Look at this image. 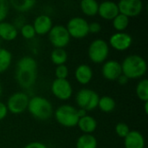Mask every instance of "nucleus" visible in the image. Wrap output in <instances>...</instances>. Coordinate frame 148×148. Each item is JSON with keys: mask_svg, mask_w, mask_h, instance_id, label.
<instances>
[{"mask_svg": "<svg viewBox=\"0 0 148 148\" xmlns=\"http://www.w3.org/2000/svg\"><path fill=\"white\" fill-rule=\"evenodd\" d=\"M146 141L143 134L137 130H130L124 138L125 148H145Z\"/></svg>", "mask_w": 148, "mask_h": 148, "instance_id": "2eb2a0df", "label": "nucleus"}, {"mask_svg": "<svg viewBox=\"0 0 148 148\" xmlns=\"http://www.w3.org/2000/svg\"><path fill=\"white\" fill-rule=\"evenodd\" d=\"M77 112H78V116L79 118H82L84 117L85 115H87V111L84 110V109H82V108H77Z\"/></svg>", "mask_w": 148, "mask_h": 148, "instance_id": "e433bc0d", "label": "nucleus"}, {"mask_svg": "<svg viewBox=\"0 0 148 148\" xmlns=\"http://www.w3.org/2000/svg\"><path fill=\"white\" fill-rule=\"evenodd\" d=\"M77 127L84 134H92L97 128V121L91 115H85L79 119Z\"/></svg>", "mask_w": 148, "mask_h": 148, "instance_id": "6ab92c4d", "label": "nucleus"}, {"mask_svg": "<svg viewBox=\"0 0 148 148\" xmlns=\"http://www.w3.org/2000/svg\"><path fill=\"white\" fill-rule=\"evenodd\" d=\"M69 74V68L66 64L56 66L55 69V76L56 79H67Z\"/></svg>", "mask_w": 148, "mask_h": 148, "instance_id": "7c9ffc66", "label": "nucleus"}, {"mask_svg": "<svg viewBox=\"0 0 148 148\" xmlns=\"http://www.w3.org/2000/svg\"><path fill=\"white\" fill-rule=\"evenodd\" d=\"M18 36V30L15 24L9 22H2L0 23V38L10 42L15 40Z\"/></svg>", "mask_w": 148, "mask_h": 148, "instance_id": "a211bd4d", "label": "nucleus"}, {"mask_svg": "<svg viewBox=\"0 0 148 148\" xmlns=\"http://www.w3.org/2000/svg\"><path fill=\"white\" fill-rule=\"evenodd\" d=\"M129 23H130V18L121 13H119L112 20L113 27L117 32H124L127 29Z\"/></svg>", "mask_w": 148, "mask_h": 148, "instance_id": "bb28decb", "label": "nucleus"}, {"mask_svg": "<svg viewBox=\"0 0 148 148\" xmlns=\"http://www.w3.org/2000/svg\"><path fill=\"white\" fill-rule=\"evenodd\" d=\"M8 109H7V107H6V104L0 101V121L4 120L8 114Z\"/></svg>", "mask_w": 148, "mask_h": 148, "instance_id": "f704fd0d", "label": "nucleus"}, {"mask_svg": "<svg viewBox=\"0 0 148 148\" xmlns=\"http://www.w3.org/2000/svg\"><path fill=\"white\" fill-rule=\"evenodd\" d=\"M16 70L26 72H36L37 62L31 56H23L17 61Z\"/></svg>", "mask_w": 148, "mask_h": 148, "instance_id": "aec40b11", "label": "nucleus"}, {"mask_svg": "<svg viewBox=\"0 0 148 148\" xmlns=\"http://www.w3.org/2000/svg\"><path fill=\"white\" fill-rule=\"evenodd\" d=\"M88 55L92 62L95 64L104 63L109 55L108 42L101 38L94 40L88 46Z\"/></svg>", "mask_w": 148, "mask_h": 148, "instance_id": "20e7f679", "label": "nucleus"}, {"mask_svg": "<svg viewBox=\"0 0 148 148\" xmlns=\"http://www.w3.org/2000/svg\"><path fill=\"white\" fill-rule=\"evenodd\" d=\"M100 95L94 90L89 88H82L79 90L75 95V102L79 108L87 112L93 111L98 107Z\"/></svg>", "mask_w": 148, "mask_h": 148, "instance_id": "39448f33", "label": "nucleus"}, {"mask_svg": "<svg viewBox=\"0 0 148 148\" xmlns=\"http://www.w3.org/2000/svg\"><path fill=\"white\" fill-rule=\"evenodd\" d=\"M128 79L124 75H121L118 79H117V82H119V84L120 85H126L127 82H128Z\"/></svg>", "mask_w": 148, "mask_h": 148, "instance_id": "c9c22d12", "label": "nucleus"}, {"mask_svg": "<svg viewBox=\"0 0 148 148\" xmlns=\"http://www.w3.org/2000/svg\"><path fill=\"white\" fill-rule=\"evenodd\" d=\"M82 13L88 16H95L98 15L99 3L95 0H82L80 3Z\"/></svg>", "mask_w": 148, "mask_h": 148, "instance_id": "412c9836", "label": "nucleus"}, {"mask_svg": "<svg viewBox=\"0 0 148 148\" xmlns=\"http://www.w3.org/2000/svg\"><path fill=\"white\" fill-rule=\"evenodd\" d=\"M101 30V23H99L97 22H92V23H88V31H89V33L97 34Z\"/></svg>", "mask_w": 148, "mask_h": 148, "instance_id": "473e14b6", "label": "nucleus"}, {"mask_svg": "<svg viewBox=\"0 0 148 148\" xmlns=\"http://www.w3.org/2000/svg\"><path fill=\"white\" fill-rule=\"evenodd\" d=\"M98 141L93 134H82L78 137L75 147L76 148H97Z\"/></svg>", "mask_w": 148, "mask_h": 148, "instance_id": "4be33fe9", "label": "nucleus"}, {"mask_svg": "<svg viewBox=\"0 0 148 148\" xmlns=\"http://www.w3.org/2000/svg\"><path fill=\"white\" fill-rule=\"evenodd\" d=\"M115 107H116V102L114 100V98H112L111 96L103 95L100 97L97 108H99L101 112L107 114L112 113L115 109Z\"/></svg>", "mask_w": 148, "mask_h": 148, "instance_id": "5701e85b", "label": "nucleus"}, {"mask_svg": "<svg viewBox=\"0 0 148 148\" xmlns=\"http://www.w3.org/2000/svg\"><path fill=\"white\" fill-rule=\"evenodd\" d=\"M2 93H3V88H2V84L0 82V96L2 95Z\"/></svg>", "mask_w": 148, "mask_h": 148, "instance_id": "58836bf2", "label": "nucleus"}, {"mask_svg": "<svg viewBox=\"0 0 148 148\" xmlns=\"http://www.w3.org/2000/svg\"><path fill=\"white\" fill-rule=\"evenodd\" d=\"M29 97L24 92H16L12 94L7 100L6 107L8 112L13 114H23L28 108Z\"/></svg>", "mask_w": 148, "mask_h": 148, "instance_id": "6e6552de", "label": "nucleus"}, {"mask_svg": "<svg viewBox=\"0 0 148 148\" xmlns=\"http://www.w3.org/2000/svg\"><path fill=\"white\" fill-rule=\"evenodd\" d=\"M12 54L4 48H0V74L7 71L11 65Z\"/></svg>", "mask_w": 148, "mask_h": 148, "instance_id": "a878e982", "label": "nucleus"}, {"mask_svg": "<svg viewBox=\"0 0 148 148\" xmlns=\"http://www.w3.org/2000/svg\"><path fill=\"white\" fill-rule=\"evenodd\" d=\"M136 95L141 101H148V80L147 78L141 79L138 82L136 86Z\"/></svg>", "mask_w": 148, "mask_h": 148, "instance_id": "cd10ccee", "label": "nucleus"}, {"mask_svg": "<svg viewBox=\"0 0 148 148\" xmlns=\"http://www.w3.org/2000/svg\"><path fill=\"white\" fill-rule=\"evenodd\" d=\"M122 75L128 80L142 78L147 71L146 60L140 55H129L121 63Z\"/></svg>", "mask_w": 148, "mask_h": 148, "instance_id": "f257e3e1", "label": "nucleus"}, {"mask_svg": "<svg viewBox=\"0 0 148 148\" xmlns=\"http://www.w3.org/2000/svg\"><path fill=\"white\" fill-rule=\"evenodd\" d=\"M66 29L70 36L75 39H82L88 34V23L82 16H74L68 21Z\"/></svg>", "mask_w": 148, "mask_h": 148, "instance_id": "423d86ee", "label": "nucleus"}, {"mask_svg": "<svg viewBox=\"0 0 148 148\" xmlns=\"http://www.w3.org/2000/svg\"><path fill=\"white\" fill-rule=\"evenodd\" d=\"M9 4L19 12H26L34 8V6L36 4V1L35 0H11L9 2Z\"/></svg>", "mask_w": 148, "mask_h": 148, "instance_id": "b1692460", "label": "nucleus"}, {"mask_svg": "<svg viewBox=\"0 0 148 148\" xmlns=\"http://www.w3.org/2000/svg\"><path fill=\"white\" fill-rule=\"evenodd\" d=\"M27 110L35 119L39 121H47L54 114L51 102L45 97L40 95L29 98Z\"/></svg>", "mask_w": 148, "mask_h": 148, "instance_id": "f03ea898", "label": "nucleus"}, {"mask_svg": "<svg viewBox=\"0 0 148 148\" xmlns=\"http://www.w3.org/2000/svg\"><path fill=\"white\" fill-rule=\"evenodd\" d=\"M32 25L36 35L44 36L49 34L51 28L53 27V21L49 16L42 14L37 16L35 18Z\"/></svg>", "mask_w": 148, "mask_h": 148, "instance_id": "ddd939ff", "label": "nucleus"}, {"mask_svg": "<svg viewBox=\"0 0 148 148\" xmlns=\"http://www.w3.org/2000/svg\"><path fill=\"white\" fill-rule=\"evenodd\" d=\"M54 115L56 121L64 127H75L79 121L77 108L74 106L64 104L59 106L55 111Z\"/></svg>", "mask_w": 148, "mask_h": 148, "instance_id": "7ed1b4c3", "label": "nucleus"}, {"mask_svg": "<svg viewBox=\"0 0 148 148\" xmlns=\"http://www.w3.org/2000/svg\"><path fill=\"white\" fill-rule=\"evenodd\" d=\"M119 8L116 3L105 1L99 3L98 15L105 20H113L119 14Z\"/></svg>", "mask_w": 148, "mask_h": 148, "instance_id": "4468645a", "label": "nucleus"}, {"mask_svg": "<svg viewBox=\"0 0 148 148\" xmlns=\"http://www.w3.org/2000/svg\"><path fill=\"white\" fill-rule=\"evenodd\" d=\"M53 95L61 101H68L73 95V87L68 79H55L51 83Z\"/></svg>", "mask_w": 148, "mask_h": 148, "instance_id": "1a4fd4ad", "label": "nucleus"}, {"mask_svg": "<svg viewBox=\"0 0 148 148\" xmlns=\"http://www.w3.org/2000/svg\"><path fill=\"white\" fill-rule=\"evenodd\" d=\"M108 42V45L117 51H125L131 47L133 37L127 32H115L110 36Z\"/></svg>", "mask_w": 148, "mask_h": 148, "instance_id": "9b49d317", "label": "nucleus"}, {"mask_svg": "<svg viewBox=\"0 0 148 148\" xmlns=\"http://www.w3.org/2000/svg\"><path fill=\"white\" fill-rule=\"evenodd\" d=\"M23 148H48V147L42 142L32 141V142H29L27 145H25Z\"/></svg>", "mask_w": 148, "mask_h": 148, "instance_id": "72a5a7b5", "label": "nucleus"}, {"mask_svg": "<svg viewBox=\"0 0 148 148\" xmlns=\"http://www.w3.org/2000/svg\"><path fill=\"white\" fill-rule=\"evenodd\" d=\"M144 110H145V113H146V114H148V101L144 102Z\"/></svg>", "mask_w": 148, "mask_h": 148, "instance_id": "4c0bfd02", "label": "nucleus"}, {"mask_svg": "<svg viewBox=\"0 0 148 148\" xmlns=\"http://www.w3.org/2000/svg\"><path fill=\"white\" fill-rule=\"evenodd\" d=\"M94 76L92 68L88 64H81L75 70V78L76 82L82 85L88 84Z\"/></svg>", "mask_w": 148, "mask_h": 148, "instance_id": "dca6fc26", "label": "nucleus"}, {"mask_svg": "<svg viewBox=\"0 0 148 148\" xmlns=\"http://www.w3.org/2000/svg\"><path fill=\"white\" fill-rule=\"evenodd\" d=\"M102 76L108 81H117L122 75L121 62L116 60L106 61L101 68Z\"/></svg>", "mask_w": 148, "mask_h": 148, "instance_id": "f8f14e48", "label": "nucleus"}, {"mask_svg": "<svg viewBox=\"0 0 148 148\" xmlns=\"http://www.w3.org/2000/svg\"><path fill=\"white\" fill-rule=\"evenodd\" d=\"M50 43L55 49H64L70 42V36L66 29V26L62 24L53 25L48 34Z\"/></svg>", "mask_w": 148, "mask_h": 148, "instance_id": "0eeeda50", "label": "nucleus"}, {"mask_svg": "<svg viewBox=\"0 0 148 148\" xmlns=\"http://www.w3.org/2000/svg\"><path fill=\"white\" fill-rule=\"evenodd\" d=\"M20 34L26 40L33 39L36 36V31L34 29L33 25L29 24V23H25V24L21 26V28H20Z\"/></svg>", "mask_w": 148, "mask_h": 148, "instance_id": "c85d7f7f", "label": "nucleus"}, {"mask_svg": "<svg viewBox=\"0 0 148 148\" xmlns=\"http://www.w3.org/2000/svg\"><path fill=\"white\" fill-rule=\"evenodd\" d=\"M117 5L119 12L129 18L138 16L143 10V3L140 0H121Z\"/></svg>", "mask_w": 148, "mask_h": 148, "instance_id": "9d476101", "label": "nucleus"}, {"mask_svg": "<svg viewBox=\"0 0 148 148\" xmlns=\"http://www.w3.org/2000/svg\"><path fill=\"white\" fill-rule=\"evenodd\" d=\"M36 72L16 71V79L19 86L23 88H29L36 81Z\"/></svg>", "mask_w": 148, "mask_h": 148, "instance_id": "f3484780", "label": "nucleus"}, {"mask_svg": "<svg viewBox=\"0 0 148 148\" xmlns=\"http://www.w3.org/2000/svg\"><path fill=\"white\" fill-rule=\"evenodd\" d=\"M10 10L9 2L6 0H0V23L3 22L7 17Z\"/></svg>", "mask_w": 148, "mask_h": 148, "instance_id": "2f4dec72", "label": "nucleus"}, {"mask_svg": "<svg viewBox=\"0 0 148 148\" xmlns=\"http://www.w3.org/2000/svg\"><path fill=\"white\" fill-rule=\"evenodd\" d=\"M68 57V52L65 49H54L50 53V60L56 66L65 64Z\"/></svg>", "mask_w": 148, "mask_h": 148, "instance_id": "393cba45", "label": "nucleus"}, {"mask_svg": "<svg viewBox=\"0 0 148 148\" xmlns=\"http://www.w3.org/2000/svg\"><path fill=\"white\" fill-rule=\"evenodd\" d=\"M130 132V128L125 122H119L115 126V133L120 137L124 139Z\"/></svg>", "mask_w": 148, "mask_h": 148, "instance_id": "c756f323", "label": "nucleus"}]
</instances>
